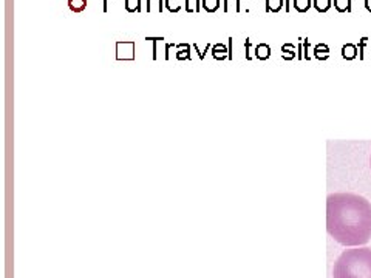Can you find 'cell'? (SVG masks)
<instances>
[{"label": "cell", "mask_w": 371, "mask_h": 278, "mask_svg": "<svg viewBox=\"0 0 371 278\" xmlns=\"http://www.w3.org/2000/svg\"><path fill=\"white\" fill-rule=\"evenodd\" d=\"M327 231L346 247L371 239V202L356 193H331L327 198Z\"/></svg>", "instance_id": "cell-1"}, {"label": "cell", "mask_w": 371, "mask_h": 278, "mask_svg": "<svg viewBox=\"0 0 371 278\" xmlns=\"http://www.w3.org/2000/svg\"><path fill=\"white\" fill-rule=\"evenodd\" d=\"M332 278H371V249L343 250L334 263Z\"/></svg>", "instance_id": "cell-2"}, {"label": "cell", "mask_w": 371, "mask_h": 278, "mask_svg": "<svg viewBox=\"0 0 371 278\" xmlns=\"http://www.w3.org/2000/svg\"><path fill=\"white\" fill-rule=\"evenodd\" d=\"M212 56H213V59H217V60H223V59L231 57L229 50H227L223 43H217V45L212 46Z\"/></svg>", "instance_id": "cell-3"}, {"label": "cell", "mask_w": 371, "mask_h": 278, "mask_svg": "<svg viewBox=\"0 0 371 278\" xmlns=\"http://www.w3.org/2000/svg\"><path fill=\"white\" fill-rule=\"evenodd\" d=\"M68 8L76 14L83 13L87 9V0H68Z\"/></svg>", "instance_id": "cell-4"}, {"label": "cell", "mask_w": 371, "mask_h": 278, "mask_svg": "<svg viewBox=\"0 0 371 278\" xmlns=\"http://www.w3.org/2000/svg\"><path fill=\"white\" fill-rule=\"evenodd\" d=\"M269 54H271V48H269V45H266V43H260V45L255 48V56H257L258 59H261V60L268 59Z\"/></svg>", "instance_id": "cell-5"}, {"label": "cell", "mask_w": 371, "mask_h": 278, "mask_svg": "<svg viewBox=\"0 0 371 278\" xmlns=\"http://www.w3.org/2000/svg\"><path fill=\"white\" fill-rule=\"evenodd\" d=\"M283 6V0H266V11L268 13H277Z\"/></svg>", "instance_id": "cell-6"}, {"label": "cell", "mask_w": 371, "mask_h": 278, "mask_svg": "<svg viewBox=\"0 0 371 278\" xmlns=\"http://www.w3.org/2000/svg\"><path fill=\"white\" fill-rule=\"evenodd\" d=\"M203 8L207 13H215L220 8V0H203Z\"/></svg>", "instance_id": "cell-7"}, {"label": "cell", "mask_w": 371, "mask_h": 278, "mask_svg": "<svg viewBox=\"0 0 371 278\" xmlns=\"http://www.w3.org/2000/svg\"><path fill=\"white\" fill-rule=\"evenodd\" d=\"M314 6L319 13H327L331 8V0H314Z\"/></svg>", "instance_id": "cell-8"}, {"label": "cell", "mask_w": 371, "mask_h": 278, "mask_svg": "<svg viewBox=\"0 0 371 278\" xmlns=\"http://www.w3.org/2000/svg\"><path fill=\"white\" fill-rule=\"evenodd\" d=\"M311 6V0H294V8L298 13H306Z\"/></svg>", "instance_id": "cell-9"}, {"label": "cell", "mask_w": 371, "mask_h": 278, "mask_svg": "<svg viewBox=\"0 0 371 278\" xmlns=\"http://www.w3.org/2000/svg\"><path fill=\"white\" fill-rule=\"evenodd\" d=\"M350 2L351 0H334V6L337 8L339 13H345V11H351Z\"/></svg>", "instance_id": "cell-10"}, {"label": "cell", "mask_w": 371, "mask_h": 278, "mask_svg": "<svg viewBox=\"0 0 371 278\" xmlns=\"http://www.w3.org/2000/svg\"><path fill=\"white\" fill-rule=\"evenodd\" d=\"M165 8L170 13H178L181 9V0H165Z\"/></svg>", "instance_id": "cell-11"}, {"label": "cell", "mask_w": 371, "mask_h": 278, "mask_svg": "<svg viewBox=\"0 0 371 278\" xmlns=\"http://www.w3.org/2000/svg\"><path fill=\"white\" fill-rule=\"evenodd\" d=\"M342 56L345 59H353L356 57V46L354 45H345L342 48Z\"/></svg>", "instance_id": "cell-12"}, {"label": "cell", "mask_w": 371, "mask_h": 278, "mask_svg": "<svg viewBox=\"0 0 371 278\" xmlns=\"http://www.w3.org/2000/svg\"><path fill=\"white\" fill-rule=\"evenodd\" d=\"M153 8L158 11V13H161L163 11V0H147V11L150 13V11H153Z\"/></svg>", "instance_id": "cell-13"}, {"label": "cell", "mask_w": 371, "mask_h": 278, "mask_svg": "<svg viewBox=\"0 0 371 278\" xmlns=\"http://www.w3.org/2000/svg\"><path fill=\"white\" fill-rule=\"evenodd\" d=\"M178 48H179V53L176 54V57L178 59H190V54H189V45H186V43H181V45H178Z\"/></svg>", "instance_id": "cell-14"}, {"label": "cell", "mask_w": 371, "mask_h": 278, "mask_svg": "<svg viewBox=\"0 0 371 278\" xmlns=\"http://www.w3.org/2000/svg\"><path fill=\"white\" fill-rule=\"evenodd\" d=\"M316 56L319 59H327L328 57V46L327 45H317L316 46Z\"/></svg>", "instance_id": "cell-15"}, {"label": "cell", "mask_w": 371, "mask_h": 278, "mask_svg": "<svg viewBox=\"0 0 371 278\" xmlns=\"http://www.w3.org/2000/svg\"><path fill=\"white\" fill-rule=\"evenodd\" d=\"M282 50H283V53H286V57L288 59L294 57V46L292 45H285Z\"/></svg>", "instance_id": "cell-16"}, {"label": "cell", "mask_w": 371, "mask_h": 278, "mask_svg": "<svg viewBox=\"0 0 371 278\" xmlns=\"http://www.w3.org/2000/svg\"><path fill=\"white\" fill-rule=\"evenodd\" d=\"M186 11H187V13H194V11H197L195 6H194V0H187V3H186Z\"/></svg>", "instance_id": "cell-17"}, {"label": "cell", "mask_w": 371, "mask_h": 278, "mask_svg": "<svg viewBox=\"0 0 371 278\" xmlns=\"http://www.w3.org/2000/svg\"><path fill=\"white\" fill-rule=\"evenodd\" d=\"M365 5H367V8L371 11V0H365Z\"/></svg>", "instance_id": "cell-18"}, {"label": "cell", "mask_w": 371, "mask_h": 278, "mask_svg": "<svg viewBox=\"0 0 371 278\" xmlns=\"http://www.w3.org/2000/svg\"><path fill=\"white\" fill-rule=\"evenodd\" d=\"M370 168H371V155H370Z\"/></svg>", "instance_id": "cell-19"}]
</instances>
